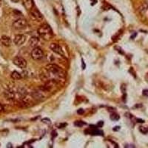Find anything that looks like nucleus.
I'll return each mask as SVG.
<instances>
[{
	"mask_svg": "<svg viewBox=\"0 0 148 148\" xmlns=\"http://www.w3.org/2000/svg\"><path fill=\"white\" fill-rule=\"evenodd\" d=\"M38 33L42 39L46 41L51 40L53 37V33L52 29L47 24H44V25H41L40 27L38 29Z\"/></svg>",
	"mask_w": 148,
	"mask_h": 148,
	"instance_id": "obj_1",
	"label": "nucleus"
},
{
	"mask_svg": "<svg viewBox=\"0 0 148 148\" xmlns=\"http://www.w3.org/2000/svg\"><path fill=\"white\" fill-rule=\"evenodd\" d=\"M27 26V22L24 18H18L13 23V27L16 30H23Z\"/></svg>",
	"mask_w": 148,
	"mask_h": 148,
	"instance_id": "obj_2",
	"label": "nucleus"
},
{
	"mask_svg": "<svg viewBox=\"0 0 148 148\" xmlns=\"http://www.w3.org/2000/svg\"><path fill=\"white\" fill-rule=\"evenodd\" d=\"M43 56H44V53L40 47H34L33 51H31V57L34 60H39V59H42Z\"/></svg>",
	"mask_w": 148,
	"mask_h": 148,
	"instance_id": "obj_3",
	"label": "nucleus"
},
{
	"mask_svg": "<svg viewBox=\"0 0 148 148\" xmlns=\"http://www.w3.org/2000/svg\"><path fill=\"white\" fill-rule=\"evenodd\" d=\"M13 62H14V64L16 66H17V67L21 68V69H25L27 67V62H26L25 59L22 57L17 56V57L14 58Z\"/></svg>",
	"mask_w": 148,
	"mask_h": 148,
	"instance_id": "obj_4",
	"label": "nucleus"
},
{
	"mask_svg": "<svg viewBox=\"0 0 148 148\" xmlns=\"http://www.w3.org/2000/svg\"><path fill=\"white\" fill-rule=\"evenodd\" d=\"M30 16H31L34 19L38 21V22H42V21L43 20V18H44L43 15L41 14V12L39 11V10H37L36 8H35L34 7L30 10Z\"/></svg>",
	"mask_w": 148,
	"mask_h": 148,
	"instance_id": "obj_5",
	"label": "nucleus"
},
{
	"mask_svg": "<svg viewBox=\"0 0 148 148\" xmlns=\"http://www.w3.org/2000/svg\"><path fill=\"white\" fill-rule=\"evenodd\" d=\"M50 48H51V50L53 52L64 56V52H63L62 48V47H61L59 44H57V43H51V44L50 45Z\"/></svg>",
	"mask_w": 148,
	"mask_h": 148,
	"instance_id": "obj_6",
	"label": "nucleus"
},
{
	"mask_svg": "<svg viewBox=\"0 0 148 148\" xmlns=\"http://www.w3.org/2000/svg\"><path fill=\"white\" fill-rule=\"evenodd\" d=\"M26 41V36L23 34H17L14 39V44L17 46H20L23 45Z\"/></svg>",
	"mask_w": 148,
	"mask_h": 148,
	"instance_id": "obj_7",
	"label": "nucleus"
},
{
	"mask_svg": "<svg viewBox=\"0 0 148 148\" xmlns=\"http://www.w3.org/2000/svg\"><path fill=\"white\" fill-rule=\"evenodd\" d=\"M0 41H1V43H2L4 46H5V47H10V46L11 45V39H10L9 36H2L1 37Z\"/></svg>",
	"mask_w": 148,
	"mask_h": 148,
	"instance_id": "obj_8",
	"label": "nucleus"
},
{
	"mask_svg": "<svg viewBox=\"0 0 148 148\" xmlns=\"http://www.w3.org/2000/svg\"><path fill=\"white\" fill-rule=\"evenodd\" d=\"M4 96L8 100H10V101H13V100L15 99V93L11 90H5V92H4Z\"/></svg>",
	"mask_w": 148,
	"mask_h": 148,
	"instance_id": "obj_9",
	"label": "nucleus"
},
{
	"mask_svg": "<svg viewBox=\"0 0 148 148\" xmlns=\"http://www.w3.org/2000/svg\"><path fill=\"white\" fill-rule=\"evenodd\" d=\"M22 3L27 10H30L34 7V2L33 0H22Z\"/></svg>",
	"mask_w": 148,
	"mask_h": 148,
	"instance_id": "obj_10",
	"label": "nucleus"
},
{
	"mask_svg": "<svg viewBox=\"0 0 148 148\" xmlns=\"http://www.w3.org/2000/svg\"><path fill=\"white\" fill-rule=\"evenodd\" d=\"M39 45V39L37 37L33 36L29 40V45L32 47H36Z\"/></svg>",
	"mask_w": 148,
	"mask_h": 148,
	"instance_id": "obj_11",
	"label": "nucleus"
},
{
	"mask_svg": "<svg viewBox=\"0 0 148 148\" xmlns=\"http://www.w3.org/2000/svg\"><path fill=\"white\" fill-rule=\"evenodd\" d=\"M86 132H88V133L93 135V136H102L103 135V132L101 131V130H99L96 128L92 130H86Z\"/></svg>",
	"mask_w": 148,
	"mask_h": 148,
	"instance_id": "obj_12",
	"label": "nucleus"
},
{
	"mask_svg": "<svg viewBox=\"0 0 148 148\" xmlns=\"http://www.w3.org/2000/svg\"><path fill=\"white\" fill-rule=\"evenodd\" d=\"M147 10H148V3L147 2V3L142 4V5H141V6L139 7V8H138V11H139L141 14H145V13L147 11Z\"/></svg>",
	"mask_w": 148,
	"mask_h": 148,
	"instance_id": "obj_13",
	"label": "nucleus"
},
{
	"mask_svg": "<svg viewBox=\"0 0 148 148\" xmlns=\"http://www.w3.org/2000/svg\"><path fill=\"white\" fill-rule=\"evenodd\" d=\"M10 76H11V78L14 79V80H20V79H22V76H21V74L16 71H13V72L11 73V75H10Z\"/></svg>",
	"mask_w": 148,
	"mask_h": 148,
	"instance_id": "obj_14",
	"label": "nucleus"
},
{
	"mask_svg": "<svg viewBox=\"0 0 148 148\" xmlns=\"http://www.w3.org/2000/svg\"><path fill=\"white\" fill-rule=\"evenodd\" d=\"M120 119V116L116 113H113L110 115V119L112 121H119Z\"/></svg>",
	"mask_w": 148,
	"mask_h": 148,
	"instance_id": "obj_15",
	"label": "nucleus"
},
{
	"mask_svg": "<svg viewBox=\"0 0 148 148\" xmlns=\"http://www.w3.org/2000/svg\"><path fill=\"white\" fill-rule=\"evenodd\" d=\"M86 125V123L82 121H76L74 123V125L76 127H81L84 126V125Z\"/></svg>",
	"mask_w": 148,
	"mask_h": 148,
	"instance_id": "obj_16",
	"label": "nucleus"
},
{
	"mask_svg": "<svg viewBox=\"0 0 148 148\" xmlns=\"http://www.w3.org/2000/svg\"><path fill=\"white\" fill-rule=\"evenodd\" d=\"M139 130L141 132V133H144V134H145V133H147L148 132V129L147 128L145 127H140Z\"/></svg>",
	"mask_w": 148,
	"mask_h": 148,
	"instance_id": "obj_17",
	"label": "nucleus"
},
{
	"mask_svg": "<svg viewBox=\"0 0 148 148\" xmlns=\"http://www.w3.org/2000/svg\"><path fill=\"white\" fill-rule=\"evenodd\" d=\"M42 122L45 123V124H47V125H51V120L49 119H47V118L43 119H42Z\"/></svg>",
	"mask_w": 148,
	"mask_h": 148,
	"instance_id": "obj_18",
	"label": "nucleus"
},
{
	"mask_svg": "<svg viewBox=\"0 0 148 148\" xmlns=\"http://www.w3.org/2000/svg\"><path fill=\"white\" fill-rule=\"evenodd\" d=\"M103 125H104V122H103V121H100L97 123V127H101Z\"/></svg>",
	"mask_w": 148,
	"mask_h": 148,
	"instance_id": "obj_19",
	"label": "nucleus"
},
{
	"mask_svg": "<svg viewBox=\"0 0 148 148\" xmlns=\"http://www.w3.org/2000/svg\"><path fill=\"white\" fill-rule=\"evenodd\" d=\"M3 111H5V108H4V105L0 103V113H2V112H3Z\"/></svg>",
	"mask_w": 148,
	"mask_h": 148,
	"instance_id": "obj_20",
	"label": "nucleus"
},
{
	"mask_svg": "<svg viewBox=\"0 0 148 148\" xmlns=\"http://www.w3.org/2000/svg\"><path fill=\"white\" fill-rule=\"evenodd\" d=\"M84 110L83 109H79L77 110V113L78 114H80V115L83 114V113H84Z\"/></svg>",
	"mask_w": 148,
	"mask_h": 148,
	"instance_id": "obj_21",
	"label": "nucleus"
},
{
	"mask_svg": "<svg viewBox=\"0 0 148 148\" xmlns=\"http://www.w3.org/2000/svg\"><path fill=\"white\" fill-rule=\"evenodd\" d=\"M121 89L123 92H125V91H126V86H125V84H122V86L121 87Z\"/></svg>",
	"mask_w": 148,
	"mask_h": 148,
	"instance_id": "obj_22",
	"label": "nucleus"
},
{
	"mask_svg": "<svg viewBox=\"0 0 148 148\" xmlns=\"http://www.w3.org/2000/svg\"><path fill=\"white\" fill-rule=\"evenodd\" d=\"M143 96H148V90H143Z\"/></svg>",
	"mask_w": 148,
	"mask_h": 148,
	"instance_id": "obj_23",
	"label": "nucleus"
},
{
	"mask_svg": "<svg viewBox=\"0 0 148 148\" xmlns=\"http://www.w3.org/2000/svg\"><path fill=\"white\" fill-rule=\"evenodd\" d=\"M66 126H67V124H60L58 127H59V128H63Z\"/></svg>",
	"mask_w": 148,
	"mask_h": 148,
	"instance_id": "obj_24",
	"label": "nucleus"
},
{
	"mask_svg": "<svg viewBox=\"0 0 148 148\" xmlns=\"http://www.w3.org/2000/svg\"><path fill=\"white\" fill-rule=\"evenodd\" d=\"M137 121H138V122H139V123H144V122H145V121H144V120L139 119H137Z\"/></svg>",
	"mask_w": 148,
	"mask_h": 148,
	"instance_id": "obj_25",
	"label": "nucleus"
},
{
	"mask_svg": "<svg viewBox=\"0 0 148 148\" xmlns=\"http://www.w3.org/2000/svg\"><path fill=\"white\" fill-rule=\"evenodd\" d=\"M91 1H92V5H95V4H96V2H97V0H91Z\"/></svg>",
	"mask_w": 148,
	"mask_h": 148,
	"instance_id": "obj_26",
	"label": "nucleus"
},
{
	"mask_svg": "<svg viewBox=\"0 0 148 148\" xmlns=\"http://www.w3.org/2000/svg\"><path fill=\"white\" fill-rule=\"evenodd\" d=\"M119 129H120V127L117 126V127H116L115 128H113V130H115V131H116V130H119Z\"/></svg>",
	"mask_w": 148,
	"mask_h": 148,
	"instance_id": "obj_27",
	"label": "nucleus"
},
{
	"mask_svg": "<svg viewBox=\"0 0 148 148\" xmlns=\"http://www.w3.org/2000/svg\"><path fill=\"white\" fill-rule=\"evenodd\" d=\"M82 69H85V64H84L83 60H82Z\"/></svg>",
	"mask_w": 148,
	"mask_h": 148,
	"instance_id": "obj_28",
	"label": "nucleus"
},
{
	"mask_svg": "<svg viewBox=\"0 0 148 148\" xmlns=\"http://www.w3.org/2000/svg\"><path fill=\"white\" fill-rule=\"evenodd\" d=\"M11 1H12V2H15V3H17V2H19V1H20V0H11Z\"/></svg>",
	"mask_w": 148,
	"mask_h": 148,
	"instance_id": "obj_29",
	"label": "nucleus"
},
{
	"mask_svg": "<svg viewBox=\"0 0 148 148\" xmlns=\"http://www.w3.org/2000/svg\"><path fill=\"white\" fill-rule=\"evenodd\" d=\"M7 147H12V146H11V144H10V143H9L8 145H7Z\"/></svg>",
	"mask_w": 148,
	"mask_h": 148,
	"instance_id": "obj_30",
	"label": "nucleus"
},
{
	"mask_svg": "<svg viewBox=\"0 0 148 148\" xmlns=\"http://www.w3.org/2000/svg\"><path fill=\"white\" fill-rule=\"evenodd\" d=\"M2 5V0H0V6Z\"/></svg>",
	"mask_w": 148,
	"mask_h": 148,
	"instance_id": "obj_31",
	"label": "nucleus"
}]
</instances>
